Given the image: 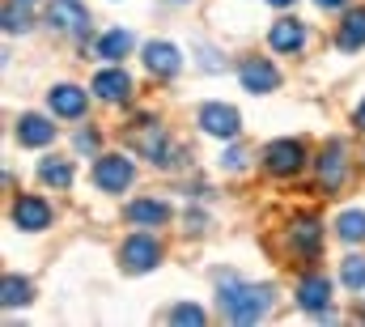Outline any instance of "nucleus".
Returning a JSON list of instances; mask_svg holds the SVG:
<instances>
[{"label": "nucleus", "mask_w": 365, "mask_h": 327, "mask_svg": "<svg viewBox=\"0 0 365 327\" xmlns=\"http://www.w3.org/2000/svg\"><path fill=\"white\" fill-rule=\"evenodd\" d=\"M221 311L230 323H259L272 311V289L268 285H242V281H225L221 285Z\"/></svg>", "instance_id": "f257e3e1"}, {"label": "nucleus", "mask_w": 365, "mask_h": 327, "mask_svg": "<svg viewBox=\"0 0 365 327\" xmlns=\"http://www.w3.org/2000/svg\"><path fill=\"white\" fill-rule=\"evenodd\" d=\"M132 178H136V166H132V158H123V154H102V158L93 162V183H98L106 196L128 191Z\"/></svg>", "instance_id": "f03ea898"}, {"label": "nucleus", "mask_w": 365, "mask_h": 327, "mask_svg": "<svg viewBox=\"0 0 365 327\" xmlns=\"http://www.w3.org/2000/svg\"><path fill=\"white\" fill-rule=\"evenodd\" d=\"M158 259H162V243H158L153 234H132V238H123V246H119V263H123V272H132V276L158 268Z\"/></svg>", "instance_id": "7ed1b4c3"}, {"label": "nucleus", "mask_w": 365, "mask_h": 327, "mask_svg": "<svg viewBox=\"0 0 365 327\" xmlns=\"http://www.w3.org/2000/svg\"><path fill=\"white\" fill-rule=\"evenodd\" d=\"M302 166H306L302 141H272V145L264 149V170L276 174V178H289V174H297Z\"/></svg>", "instance_id": "20e7f679"}, {"label": "nucleus", "mask_w": 365, "mask_h": 327, "mask_svg": "<svg viewBox=\"0 0 365 327\" xmlns=\"http://www.w3.org/2000/svg\"><path fill=\"white\" fill-rule=\"evenodd\" d=\"M200 128H204L208 136H217V141H234V136L242 132V119H238V111L225 106V102H204V106H200Z\"/></svg>", "instance_id": "39448f33"}, {"label": "nucleus", "mask_w": 365, "mask_h": 327, "mask_svg": "<svg viewBox=\"0 0 365 327\" xmlns=\"http://www.w3.org/2000/svg\"><path fill=\"white\" fill-rule=\"evenodd\" d=\"M9 217H13V226H17V230L38 234V230H47V226H51V204H47L43 196H17V200H13V208H9Z\"/></svg>", "instance_id": "423d86ee"}, {"label": "nucleus", "mask_w": 365, "mask_h": 327, "mask_svg": "<svg viewBox=\"0 0 365 327\" xmlns=\"http://www.w3.org/2000/svg\"><path fill=\"white\" fill-rule=\"evenodd\" d=\"M47 26L64 30V34H90V13L81 0H51L47 4Z\"/></svg>", "instance_id": "0eeeda50"}, {"label": "nucleus", "mask_w": 365, "mask_h": 327, "mask_svg": "<svg viewBox=\"0 0 365 327\" xmlns=\"http://www.w3.org/2000/svg\"><path fill=\"white\" fill-rule=\"evenodd\" d=\"M132 145H136V149H140V154H145L153 166H175V158H179V154L170 149L166 132H162V128H153V124L136 128V132H132Z\"/></svg>", "instance_id": "6e6552de"}, {"label": "nucleus", "mask_w": 365, "mask_h": 327, "mask_svg": "<svg viewBox=\"0 0 365 327\" xmlns=\"http://www.w3.org/2000/svg\"><path fill=\"white\" fill-rule=\"evenodd\" d=\"M289 251L314 259V255L323 251V221H319V217H297V221L289 226Z\"/></svg>", "instance_id": "1a4fd4ad"}, {"label": "nucleus", "mask_w": 365, "mask_h": 327, "mask_svg": "<svg viewBox=\"0 0 365 327\" xmlns=\"http://www.w3.org/2000/svg\"><path fill=\"white\" fill-rule=\"evenodd\" d=\"M145 69L153 77L170 81V77H179V69H182V51L175 43H145Z\"/></svg>", "instance_id": "9d476101"}, {"label": "nucleus", "mask_w": 365, "mask_h": 327, "mask_svg": "<svg viewBox=\"0 0 365 327\" xmlns=\"http://www.w3.org/2000/svg\"><path fill=\"white\" fill-rule=\"evenodd\" d=\"M238 81L242 89H251V94H272L276 85H280V73H276L272 60H242V69H238Z\"/></svg>", "instance_id": "9b49d317"}, {"label": "nucleus", "mask_w": 365, "mask_h": 327, "mask_svg": "<svg viewBox=\"0 0 365 327\" xmlns=\"http://www.w3.org/2000/svg\"><path fill=\"white\" fill-rule=\"evenodd\" d=\"M327 298H331V285H327L323 272H306V276L297 281V306H302V311L323 315V311H327Z\"/></svg>", "instance_id": "f8f14e48"}, {"label": "nucleus", "mask_w": 365, "mask_h": 327, "mask_svg": "<svg viewBox=\"0 0 365 327\" xmlns=\"http://www.w3.org/2000/svg\"><path fill=\"white\" fill-rule=\"evenodd\" d=\"M268 43H272V51H280V56H297L306 47V26L297 17H280L272 30H268Z\"/></svg>", "instance_id": "ddd939ff"}, {"label": "nucleus", "mask_w": 365, "mask_h": 327, "mask_svg": "<svg viewBox=\"0 0 365 327\" xmlns=\"http://www.w3.org/2000/svg\"><path fill=\"white\" fill-rule=\"evenodd\" d=\"M51 141H56V128H51L47 115H17V145L43 149V145H51Z\"/></svg>", "instance_id": "4468645a"}, {"label": "nucleus", "mask_w": 365, "mask_h": 327, "mask_svg": "<svg viewBox=\"0 0 365 327\" xmlns=\"http://www.w3.org/2000/svg\"><path fill=\"white\" fill-rule=\"evenodd\" d=\"M128 221L136 230H158V226L170 221V204L166 200H132L128 204Z\"/></svg>", "instance_id": "2eb2a0df"}, {"label": "nucleus", "mask_w": 365, "mask_h": 327, "mask_svg": "<svg viewBox=\"0 0 365 327\" xmlns=\"http://www.w3.org/2000/svg\"><path fill=\"white\" fill-rule=\"evenodd\" d=\"M319 183L327 187V191H336L340 183H344V174H349V162H344V145L336 141V145H327L323 154H319Z\"/></svg>", "instance_id": "dca6fc26"}, {"label": "nucleus", "mask_w": 365, "mask_h": 327, "mask_svg": "<svg viewBox=\"0 0 365 327\" xmlns=\"http://www.w3.org/2000/svg\"><path fill=\"white\" fill-rule=\"evenodd\" d=\"M90 89L102 98V102H123V98L132 94V77H128L123 69H102V73L90 81Z\"/></svg>", "instance_id": "f3484780"}, {"label": "nucleus", "mask_w": 365, "mask_h": 327, "mask_svg": "<svg viewBox=\"0 0 365 327\" xmlns=\"http://www.w3.org/2000/svg\"><path fill=\"white\" fill-rule=\"evenodd\" d=\"M47 106H51V115L81 119V115H86V89H77V85H56V89L47 94Z\"/></svg>", "instance_id": "a211bd4d"}, {"label": "nucleus", "mask_w": 365, "mask_h": 327, "mask_svg": "<svg viewBox=\"0 0 365 327\" xmlns=\"http://www.w3.org/2000/svg\"><path fill=\"white\" fill-rule=\"evenodd\" d=\"M336 47H340V51H361V47H365V9L344 13L340 34H336Z\"/></svg>", "instance_id": "6ab92c4d"}, {"label": "nucleus", "mask_w": 365, "mask_h": 327, "mask_svg": "<svg viewBox=\"0 0 365 327\" xmlns=\"http://www.w3.org/2000/svg\"><path fill=\"white\" fill-rule=\"evenodd\" d=\"M132 51V34L128 30H106L98 39V60H123Z\"/></svg>", "instance_id": "aec40b11"}, {"label": "nucleus", "mask_w": 365, "mask_h": 327, "mask_svg": "<svg viewBox=\"0 0 365 327\" xmlns=\"http://www.w3.org/2000/svg\"><path fill=\"white\" fill-rule=\"evenodd\" d=\"M38 178L64 191V187H73V162H64V158H43V162H38Z\"/></svg>", "instance_id": "412c9836"}, {"label": "nucleus", "mask_w": 365, "mask_h": 327, "mask_svg": "<svg viewBox=\"0 0 365 327\" xmlns=\"http://www.w3.org/2000/svg\"><path fill=\"white\" fill-rule=\"evenodd\" d=\"M336 234H340V243H361L365 238V213L361 208H344L336 217Z\"/></svg>", "instance_id": "4be33fe9"}, {"label": "nucleus", "mask_w": 365, "mask_h": 327, "mask_svg": "<svg viewBox=\"0 0 365 327\" xmlns=\"http://www.w3.org/2000/svg\"><path fill=\"white\" fill-rule=\"evenodd\" d=\"M0 302H4V306H26V302H30V281L4 276V281H0Z\"/></svg>", "instance_id": "5701e85b"}, {"label": "nucleus", "mask_w": 365, "mask_h": 327, "mask_svg": "<svg viewBox=\"0 0 365 327\" xmlns=\"http://www.w3.org/2000/svg\"><path fill=\"white\" fill-rule=\"evenodd\" d=\"M340 281H344V289H365V255H349L344 263H340Z\"/></svg>", "instance_id": "b1692460"}, {"label": "nucleus", "mask_w": 365, "mask_h": 327, "mask_svg": "<svg viewBox=\"0 0 365 327\" xmlns=\"http://www.w3.org/2000/svg\"><path fill=\"white\" fill-rule=\"evenodd\" d=\"M4 30H9V34H21V30H30V17L9 4V9H4Z\"/></svg>", "instance_id": "393cba45"}, {"label": "nucleus", "mask_w": 365, "mask_h": 327, "mask_svg": "<svg viewBox=\"0 0 365 327\" xmlns=\"http://www.w3.org/2000/svg\"><path fill=\"white\" fill-rule=\"evenodd\" d=\"M170 323H204V311L182 302V306H175V311H170Z\"/></svg>", "instance_id": "a878e982"}, {"label": "nucleus", "mask_w": 365, "mask_h": 327, "mask_svg": "<svg viewBox=\"0 0 365 327\" xmlns=\"http://www.w3.org/2000/svg\"><path fill=\"white\" fill-rule=\"evenodd\" d=\"M73 145H77V149H81V154H93V149H98V132H93V128H81V132H77V141H73Z\"/></svg>", "instance_id": "bb28decb"}, {"label": "nucleus", "mask_w": 365, "mask_h": 327, "mask_svg": "<svg viewBox=\"0 0 365 327\" xmlns=\"http://www.w3.org/2000/svg\"><path fill=\"white\" fill-rule=\"evenodd\" d=\"M221 162L230 166V170H242V166H247V154H242V149H230V154H225Z\"/></svg>", "instance_id": "cd10ccee"}, {"label": "nucleus", "mask_w": 365, "mask_h": 327, "mask_svg": "<svg viewBox=\"0 0 365 327\" xmlns=\"http://www.w3.org/2000/svg\"><path fill=\"white\" fill-rule=\"evenodd\" d=\"M314 4H319V9H327V13H331V9H344V4H349V0H314Z\"/></svg>", "instance_id": "c85d7f7f"}, {"label": "nucleus", "mask_w": 365, "mask_h": 327, "mask_svg": "<svg viewBox=\"0 0 365 327\" xmlns=\"http://www.w3.org/2000/svg\"><path fill=\"white\" fill-rule=\"evenodd\" d=\"M353 124H357V128H361V132H365V102H361V106H357V115H353Z\"/></svg>", "instance_id": "c756f323"}, {"label": "nucleus", "mask_w": 365, "mask_h": 327, "mask_svg": "<svg viewBox=\"0 0 365 327\" xmlns=\"http://www.w3.org/2000/svg\"><path fill=\"white\" fill-rule=\"evenodd\" d=\"M268 4H276V9H289V4H293V0H268Z\"/></svg>", "instance_id": "7c9ffc66"}, {"label": "nucleus", "mask_w": 365, "mask_h": 327, "mask_svg": "<svg viewBox=\"0 0 365 327\" xmlns=\"http://www.w3.org/2000/svg\"><path fill=\"white\" fill-rule=\"evenodd\" d=\"M21 4H30V0H21Z\"/></svg>", "instance_id": "2f4dec72"}]
</instances>
